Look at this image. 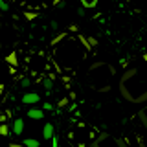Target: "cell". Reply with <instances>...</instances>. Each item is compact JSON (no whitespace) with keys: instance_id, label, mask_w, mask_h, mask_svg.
<instances>
[{"instance_id":"cell-1","label":"cell","mask_w":147,"mask_h":147,"mask_svg":"<svg viewBox=\"0 0 147 147\" xmlns=\"http://www.w3.org/2000/svg\"><path fill=\"white\" fill-rule=\"evenodd\" d=\"M119 94L129 103H145L147 101V76L140 68H129L121 74Z\"/></svg>"},{"instance_id":"cell-2","label":"cell","mask_w":147,"mask_h":147,"mask_svg":"<svg viewBox=\"0 0 147 147\" xmlns=\"http://www.w3.org/2000/svg\"><path fill=\"white\" fill-rule=\"evenodd\" d=\"M86 55V48L79 42V39H64L59 46H55L57 63L66 70H72L79 64Z\"/></svg>"},{"instance_id":"cell-3","label":"cell","mask_w":147,"mask_h":147,"mask_svg":"<svg viewBox=\"0 0 147 147\" xmlns=\"http://www.w3.org/2000/svg\"><path fill=\"white\" fill-rule=\"evenodd\" d=\"M114 70L112 64L109 63H94L88 68V81L92 85V88H96L98 92H109L110 90V83L114 79Z\"/></svg>"},{"instance_id":"cell-4","label":"cell","mask_w":147,"mask_h":147,"mask_svg":"<svg viewBox=\"0 0 147 147\" xmlns=\"http://www.w3.org/2000/svg\"><path fill=\"white\" fill-rule=\"evenodd\" d=\"M92 147H127L123 140L110 136L109 132H101V134L92 142Z\"/></svg>"},{"instance_id":"cell-5","label":"cell","mask_w":147,"mask_h":147,"mask_svg":"<svg viewBox=\"0 0 147 147\" xmlns=\"http://www.w3.org/2000/svg\"><path fill=\"white\" fill-rule=\"evenodd\" d=\"M39 99H40V96H39V94H35V92H28V94L22 96V103H26V105L39 103Z\"/></svg>"},{"instance_id":"cell-6","label":"cell","mask_w":147,"mask_h":147,"mask_svg":"<svg viewBox=\"0 0 147 147\" xmlns=\"http://www.w3.org/2000/svg\"><path fill=\"white\" fill-rule=\"evenodd\" d=\"M22 132H24V121H22L20 118H17L15 121H13V134L20 136Z\"/></svg>"},{"instance_id":"cell-7","label":"cell","mask_w":147,"mask_h":147,"mask_svg":"<svg viewBox=\"0 0 147 147\" xmlns=\"http://www.w3.org/2000/svg\"><path fill=\"white\" fill-rule=\"evenodd\" d=\"M55 134H53V123H46L44 129H42V138L44 140H52Z\"/></svg>"},{"instance_id":"cell-8","label":"cell","mask_w":147,"mask_h":147,"mask_svg":"<svg viewBox=\"0 0 147 147\" xmlns=\"http://www.w3.org/2000/svg\"><path fill=\"white\" fill-rule=\"evenodd\" d=\"M28 118H31V119H42L44 118V110L30 109V110H28Z\"/></svg>"},{"instance_id":"cell-9","label":"cell","mask_w":147,"mask_h":147,"mask_svg":"<svg viewBox=\"0 0 147 147\" xmlns=\"http://www.w3.org/2000/svg\"><path fill=\"white\" fill-rule=\"evenodd\" d=\"M6 63H9V64H11L13 68H15V66H18V59H17V53H15V52H11L9 55H6Z\"/></svg>"},{"instance_id":"cell-10","label":"cell","mask_w":147,"mask_h":147,"mask_svg":"<svg viewBox=\"0 0 147 147\" xmlns=\"http://www.w3.org/2000/svg\"><path fill=\"white\" fill-rule=\"evenodd\" d=\"M138 118H140V121H142V125H144L145 129H147V105L144 109L140 110V112H138Z\"/></svg>"},{"instance_id":"cell-11","label":"cell","mask_w":147,"mask_h":147,"mask_svg":"<svg viewBox=\"0 0 147 147\" xmlns=\"http://www.w3.org/2000/svg\"><path fill=\"white\" fill-rule=\"evenodd\" d=\"M22 145H26V147H40V142L35 140V138H26V140L22 142Z\"/></svg>"},{"instance_id":"cell-12","label":"cell","mask_w":147,"mask_h":147,"mask_svg":"<svg viewBox=\"0 0 147 147\" xmlns=\"http://www.w3.org/2000/svg\"><path fill=\"white\" fill-rule=\"evenodd\" d=\"M81 6L83 7H96V6H98V2H96V0H83Z\"/></svg>"},{"instance_id":"cell-13","label":"cell","mask_w":147,"mask_h":147,"mask_svg":"<svg viewBox=\"0 0 147 147\" xmlns=\"http://www.w3.org/2000/svg\"><path fill=\"white\" fill-rule=\"evenodd\" d=\"M7 134H9V127L2 123V125H0V136H7Z\"/></svg>"},{"instance_id":"cell-14","label":"cell","mask_w":147,"mask_h":147,"mask_svg":"<svg viewBox=\"0 0 147 147\" xmlns=\"http://www.w3.org/2000/svg\"><path fill=\"white\" fill-rule=\"evenodd\" d=\"M44 86H46V90L50 92V90L53 88V81H52V79H44Z\"/></svg>"},{"instance_id":"cell-15","label":"cell","mask_w":147,"mask_h":147,"mask_svg":"<svg viewBox=\"0 0 147 147\" xmlns=\"http://www.w3.org/2000/svg\"><path fill=\"white\" fill-rule=\"evenodd\" d=\"M0 9H2V11H7V9H9V4H6V2H2V0H0Z\"/></svg>"},{"instance_id":"cell-16","label":"cell","mask_w":147,"mask_h":147,"mask_svg":"<svg viewBox=\"0 0 147 147\" xmlns=\"http://www.w3.org/2000/svg\"><path fill=\"white\" fill-rule=\"evenodd\" d=\"M59 145V140H57V136H53L52 138V147H57Z\"/></svg>"},{"instance_id":"cell-17","label":"cell","mask_w":147,"mask_h":147,"mask_svg":"<svg viewBox=\"0 0 147 147\" xmlns=\"http://www.w3.org/2000/svg\"><path fill=\"white\" fill-rule=\"evenodd\" d=\"M26 15V20H31V18H35V13H24Z\"/></svg>"},{"instance_id":"cell-18","label":"cell","mask_w":147,"mask_h":147,"mask_svg":"<svg viewBox=\"0 0 147 147\" xmlns=\"http://www.w3.org/2000/svg\"><path fill=\"white\" fill-rule=\"evenodd\" d=\"M66 103H68V99H66V98H63V99H61V101H59V103H57V105H59V107H64V105H66Z\"/></svg>"},{"instance_id":"cell-19","label":"cell","mask_w":147,"mask_h":147,"mask_svg":"<svg viewBox=\"0 0 147 147\" xmlns=\"http://www.w3.org/2000/svg\"><path fill=\"white\" fill-rule=\"evenodd\" d=\"M42 109H44V110H53V107H52L50 103H44V105H42Z\"/></svg>"},{"instance_id":"cell-20","label":"cell","mask_w":147,"mask_h":147,"mask_svg":"<svg viewBox=\"0 0 147 147\" xmlns=\"http://www.w3.org/2000/svg\"><path fill=\"white\" fill-rule=\"evenodd\" d=\"M20 85H22V86H30V79H22Z\"/></svg>"},{"instance_id":"cell-21","label":"cell","mask_w":147,"mask_h":147,"mask_svg":"<svg viewBox=\"0 0 147 147\" xmlns=\"http://www.w3.org/2000/svg\"><path fill=\"white\" fill-rule=\"evenodd\" d=\"M9 147H22V145H18V144H11Z\"/></svg>"},{"instance_id":"cell-22","label":"cell","mask_w":147,"mask_h":147,"mask_svg":"<svg viewBox=\"0 0 147 147\" xmlns=\"http://www.w3.org/2000/svg\"><path fill=\"white\" fill-rule=\"evenodd\" d=\"M144 61H145V63H147V53H145V55H144Z\"/></svg>"}]
</instances>
